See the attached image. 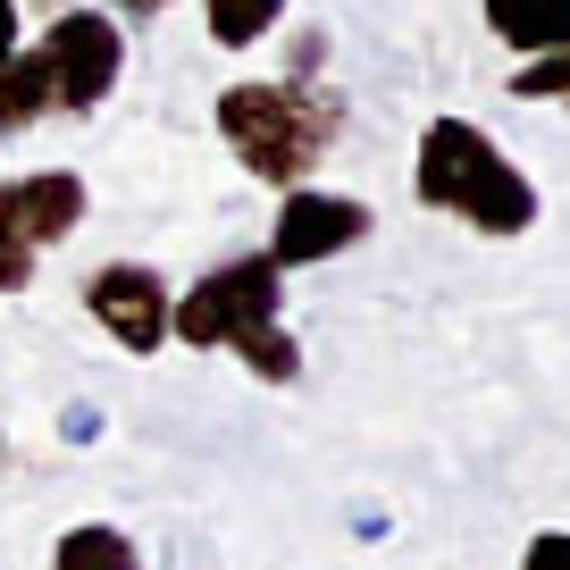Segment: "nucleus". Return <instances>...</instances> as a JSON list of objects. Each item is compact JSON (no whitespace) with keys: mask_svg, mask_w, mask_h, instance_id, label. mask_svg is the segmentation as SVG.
I'll use <instances>...</instances> for the list:
<instances>
[{"mask_svg":"<svg viewBox=\"0 0 570 570\" xmlns=\"http://www.w3.org/2000/svg\"><path fill=\"white\" fill-rule=\"evenodd\" d=\"M210 118H218V142L244 160V177L294 194V185H311V168L336 151L344 92L320 85V76H244V85H227L210 101Z\"/></svg>","mask_w":570,"mask_h":570,"instance_id":"nucleus-1","label":"nucleus"},{"mask_svg":"<svg viewBox=\"0 0 570 570\" xmlns=\"http://www.w3.org/2000/svg\"><path fill=\"white\" fill-rule=\"evenodd\" d=\"M168 570H202V546H194V537H168Z\"/></svg>","mask_w":570,"mask_h":570,"instance_id":"nucleus-18","label":"nucleus"},{"mask_svg":"<svg viewBox=\"0 0 570 570\" xmlns=\"http://www.w3.org/2000/svg\"><path fill=\"white\" fill-rule=\"evenodd\" d=\"M92 194L76 168H26V177H0V294H26L42 268V252L68 244L85 227Z\"/></svg>","mask_w":570,"mask_h":570,"instance_id":"nucleus-4","label":"nucleus"},{"mask_svg":"<svg viewBox=\"0 0 570 570\" xmlns=\"http://www.w3.org/2000/svg\"><path fill=\"white\" fill-rule=\"evenodd\" d=\"M18 42H26V9H18V0H0V59L18 51Z\"/></svg>","mask_w":570,"mask_h":570,"instance_id":"nucleus-16","label":"nucleus"},{"mask_svg":"<svg viewBox=\"0 0 570 570\" xmlns=\"http://www.w3.org/2000/svg\"><path fill=\"white\" fill-rule=\"evenodd\" d=\"M85 311L118 353H160L168 344V311H177V285L151 261H101L85 277Z\"/></svg>","mask_w":570,"mask_h":570,"instance_id":"nucleus-6","label":"nucleus"},{"mask_svg":"<svg viewBox=\"0 0 570 570\" xmlns=\"http://www.w3.org/2000/svg\"><path fill=\"white\" fill-rule=\"evenodd\" d=\"M512 101H570V51L520 59L512 68Z\"/></svg>","mask_w":570,"mask_h":570,"instance_id":"nucleus-12","label":"nucleus"},{"mask_svg":"<svg viewBox=\"0 0 570 570\" xmlns=\"http://www.w3.org/2000/svg\"><path fill=\"white\" fill-rule=\"evenodd\" d=\"M479 9H487V35L520 59L570 51V0H479Z\"/></svg>","mask_w":570,"mask_h":570,"instance_id":"nucleus-8","label":"nucleus"},{"mask_svg":"<svg viewBox=\"0 0 570 570\" xmlns=\"http://www.w3.org/2000/svg\"><path fill=\"white\" fill-rule=\"evenodd\" d=\"M285 268L268 252H235L210 277H194L168 311V336L194 344V353H235L252 377L268 386H294L303 377V344L285 336Z\"/></svg>","mask_w":570,"mask_h":570,"instance_id":"nucleus-2","label":"nucleus"},{"mask_svg":"<svg viewBox=\"0 0 570 570\" xmlns=\"http://www.w3.org/2000/svg\"><path fill=\"white\" fill-rule=\"evenodd\" d=\"M59 436H68V445H92V436H101V411H92V403H68V411H59Z\"/></svg>","mask_w":570,"mask_h":570,"instance_id":"nucleus-14","label":"nucleus"},{"mask_svg":"<svg viewBox=\"0 0 570 570\" xmlns=\"http://www.w3.org/2000/svg\"><path fill=\"white\" fill-rule=\"evenodd\" d=\"M202 26H210L218 51H252L285 26V0H202Z\"/></svg>","mask_w":570,"mask_h":570,"instance_id":"nucleus-11","label":"nucleus"},{"mask_svg":"<svg viewBox=\"0 0 570 570\" xmlns=\"http://www.w3.org/2000/svg\"><path fill=\"white\" fill-rule=\"evenodd\" d=\"M327 68V35H294V68L285 76H320Z\"/></svg>","mask_w":570,"mask_h":570,"instance_id":"nucleus-15","label":"nucleus"},{"mask_svg":"<svg viewBox=\"0 0 570 570\" xmlns=\"http://www.w3.org/2000/svg\"><path fill=\"white\" fill-rule=\"evenodd\" d=\"M520 570H570V529H537L529 553H520Z\"/></svg>","mask_w":570,"mask_h":570,"instance_id":"nucleus-13","label":"nucleus"},{"mask_svg":"<svg viewBox=\"0 0 570 570\" xmlns=\"http://www.w3.org/2000/svg\"><path fill=\"white\" fill-rule=\"evenodd\" d=\"M42 76H51V118H92L126 76V26L109 9H59L35 42Z\"/></svg>","mask_w":570,"mask_h":570,"instance_id":"nucleus-5","label":"nucleus"},{"mask_svg":"<svg viewBox=\"0 0 570 570\" xmlns=\"http://www.w3.org/2000/svg\"><path fill=\"white\" fill-rule=\"evenodd\" d=\"M370 227H377V210L370 202H353V194H320V185H294V194L277 202V227H268V261L294 277V268H320V261H336V252H353V244H370Z\"/></svg>","mask_w":570,"mask_h":570,"instance_id":"nucleus-7","label":"nucleus"},{"mask_svg":"<svg viewBox=\"0 0 570 570\" xmlns=\"http://www.w3.org/2000/svg\"><path fill=\"white\" fill-rule=\"evenodd\" d=\"M411 194L436 218H462L470 235H529L537 227V185L520 177V160L479 118H428L420 126Z\"/></svg>","mask_w":570,"mask_h":570,"instance_id":"nucleus-3","label":"nucleus"},{"mask_svg":"<svg viewBox=\"0 0 570 570\" xmlns=\"http://www.w3.org/2000/svg\"><path fill=\"white\" fill-rule=\"evenodd\" d=\"M51 570H142V546L126 529H109V520H76L51 546Z\"/></svg>","mask_w":570,"mask_h":570,"instance_id":"nucleus-10","label":"nucleus"},{"mask_svg":"<svg viewBox=\"0 0 570 570\" xmlns=\"http://www.w3.org/2000/svg\"><path fill=\"white\" fill-rule=\"evenodd\" d=\"M42 118H51V76H42L35 42H18V51L0 59V142L26 135V126H42Z\"/></svg>","mask_w":570,"mask_h":570,"instance_id":"nucleus-9","label":"nucleus"},{"mask_svg":"<svg viewBox=\"0 0 570 570\" xmlns=\"http://www.w3.org/2000/svg\"><path fill=\"white\" fill-rule=\"evenodd\" d=\"M160 9H177V0H109V18H160Z\"/></svg>","mask_w":570,"mask_h":570,"instance_id":"nucleus-17","label":"nucleus"}]
</instances>
